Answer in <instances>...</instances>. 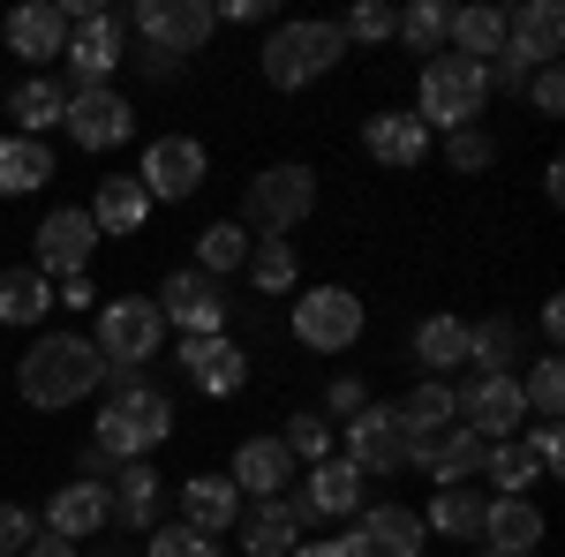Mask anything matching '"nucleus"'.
<instances>
[{"label":"nucleus","mask_w":565,"mask_h":557,"mask_svg":"<svg viewBox=\"0 0 565 557\" xmlns=\"http://www.w3.org/2000/svg\"><path fill=\"white\" fill-rule=\"evenodd\" d=\"M98 377H106V362H98V346H90L84 332H39V346L15 362V392H23L31 407H45V415L90 399Z\"/></svg>","instance_id":"obj_1"},{"label":"nucleus","mask_w":565,"mask_h":557,"mask_svg":"<svg viewBox=\"0 0 565 557\" xmlns=\"http://www.w3.org/2000/svg\"><path fill=\"white\" fill-rule=\"evenodd\" d=\"M167 437H174V399L151 392V385H129V392H114V399L98 407V437H90V452H106V460L121 468V460L159 452Z\"/></svg>","instance_id":"obj_2"},{"label":"nucleus","mask_w":565,"mask_h":557,"mask_svg":"<svg viewBox=\"0 0 565 557\" xmlns=\"http://www.w3.org/2000/svg\"><path fill=\"white\" fill-rule=\"evenodd\" d=\"M482 106H490V76H482V61H460V53L423 61V106H415L423 129H476Z\"/></svg>","instance_id":"obj_3"},{"label":"nucleus","mask_w":565,"mask_h":557,"mask_svg":"<svg viewBox=\"0 0 565 557\" xmlns=\"http://www.w3.org/2000/svg\"><path fill=\"white\" fill-rule=\"evenodd\" d=\"M340 53H348V39H340V23H279L271 39H264V84L271 90H302L317 84L324 68H340Z\"/></svg>","instance_id":"obj_4"},{"label":"nucleus","mask_w":565,"mask_h":557,"mask_svg":"<svg viewBox=\"0 0 565 557\" xmlns=\"http://www.w3.org/2000/svg\"><path fill=\"white\" fill-rule=\"evenodd\" d=\"M159 332H167V317H159V301H143V294H121V301H106L98 309V362L106 369H143L151 354H159Z\"/></svg>","instance_id":"obj_5"},{"label":"nucleus","mask_w":565,"mask_h":557,"mask_svg":"<svg viewBox=\"0 0 565 557\" xmlns=\"http://www.w3.org/2000/svg\"><path fill=\"white\" fill-rule=\"evenodd\" d=\"M242 212H249V226H264V234L279 242L287 226H302V218L317 212V173H309L302 159H287V167H264L257 181H249V196H242Z\"/></svg>","instance_id":"obj_6"},{"label":"nucleus","mask_w":565,"mask_h":557,"mask_svg":"<svg viewBox=\"0 0 565 557\" xmlns=\"http://www.w3.org/2000/svg\"><path fill=\"white\" fill-rule=\"evenodd\" d=\"M136 39H143V53H167V61H181V53H196V45L212 39V0H136Z\"/></svg>","instance_id":"obj_7"},{"label":"nucleus","mask_w":565,"mask_h":557,"mask_svg":"<svg viewBox=\"0 0 565 557\" xmlns=\"http://www.w3.org/2000/svg\"><path fill=\"white\" fill-rule=\"evenodd\" d=\"M362 482L370 474L348 468V460H317L309 474H295V490L279 505L295 513V527H309V519H348V513H362Z\"/></svg>","instance_id":"obj_8"},{"label":"nucleus","mask_w":565,"mask_h":557,"mask_svg":"<svg viewBox=\"0 0 565 557\" xmlns=\"http://www.w3.org/2000/svg\"><path fill=\"white\" fill-rule=\"evenodd\" d=\"M362 294H348V287H309L302 301H295V340L317 346V354H348L354 340H362Z\"/></svg>","instance_id":"obj_9"},{"label":"nucleus","mask_w":565,"mask_h":557,"mask_svg":"<svg viewBox=\"0 0 565 557\" xmlns=\"http://www.w3.org/2000/svg\"><path fill=\"white\" fill-rule=\"evenodd\" d=\"M159 317L181 324L189 340H218V332H226V294H218V279H204V271L189 264V271H167V279H159Z\"/></svg>","instance_id":"obj_10"},{"label":"nucleus","mask_w":565,"mask_h":557,"mask_svg":"<svg viewBox=\"0 0 565 557\" xmlns=\"http://www.w3.org/2000/svg\"><path fill=\"white\" fill-rule=\"evenodd\" d=\"M452 415L476 429L482 444H505V437H521V422H527L521 377H476L468 392H452Z\"/></svg>","instance_id":"obj_11"},{"label":"nucleus","mask_w":565,"mask_h":557,"mask_svg":"<svg viewBox=\"0 0 565 557\" xmlns=\"http://www.w3.org/2000/svg\"><path fill=\"white\" fill-rule=\"evenodd\" d=\"M31 242H39V271L45 279H84V264L98 257V226H90V212H76V204L45 212Z\"/></svg>","instance_id":"obj_12"},{"label":"nucleus","mask_w":565,"mask_h":557,"mask_svg":"<svg viewBox=\"0 0 565 557\" xmlns=\"http://www.w3.org/2000/svg\"><path fill=\"white\" fill-rule=\"evenodd\" d=\"M121 31H129V23L106 15V8L68 31V53H61V61H68V90H106V76L121 68Z\"/></svg>","instance_id":"obj_13"},{"label":"nucleus","mask_w":565,"mask_h":557,"mask_svg":"<svg viewBox=\"0 0 565 557\" xmlns=\"http://www.w3.org/2000/svg\"><path fill=\"white\" fill-rule=\"evenodd\" d=\"M482 444L468 422H445V429H430V437H415L407 444V468H423V474H437V490H452V482H476L482 474Z\"/></svg>","instance_id":"obj_14"},{"label":"nucleus","mask_w":565,"mask_h":557,"mask_svg":"<svg viewBox=\"0 0 565 557\" xmlns=\"http://www.w3.org/2000/svg\"><path fill=\"white\" fill-rule=\"evenodd\" d=\"M143 196H159V204H181V196H196L204 189V143L196 136H159L151 151H143Z\"/></svg>","instance_id":"obj_15"},{"label":"nucleus","mask_w":565,"mask_h":557,"mask_svg":"<svg viewBox=\"0 0 565 557\" xmlns=\"http://www.w3.org/2000/svg\"><path fill=\"white\" fill-rule=\"evenodd\" d=\"M61 129L76 136L84 151H114V143H129L136 114H129V98H121V90H68Z\"/></svg>","instance_id":"obj_16"},{"label":"nucleus","mask_w":565,"mask_h":557,"mask_svg":"<svg viewBox=\"0 0 565 557\" xmlns=\"http://www.w3.org/2000/svg\"><path fill=\"white\" fill-rule=\"evenodd\" d=\"M348 468L362 474H399L407 468V429H399V415L392 407H362V415H348Z\"/></svg>","instance_id":"obj_17"},{"label":"nucleus","mask_w":565,"mask_h":557,"mask_svg":"<svg viewBox=\"0 0 565 557\" xmlns=\"http://www.w3.org/2000/svg\"><path fill=\"white\" fill-rule=\"evenodd\" d=\"M558 45H565V15L558 0H527L521 15H505V53L498 61H513V68H558Z\"/></svg>","instance_id":"obj_18"},{"label":"nucleus","mask_w":565,"mask_h":557,"mask_svg":"<svg viewBox=\"0 0 565 557\" xmlns=\"http://www.w3.org/2000/svg\"><path fill=\"white\" fill-rule=\"evenodd\" d=\"M340 550L348 557H423V513H407V505H362L354 535Z\"/></svg>","instance_id":"obj_19"},{"label":"nucleus","mask_w":565,"mask_h":557,"mask_svg":"<svg viewBox=\"0 0 565 557\" xmlns=\"http://www.w3.org/2000/svg\"><path fill=\"white\" fill-rule=\"evenodd\" d=\"M242 497H257V505H271V497H287L295 490V452L279 444V437H249L242 452H234V474H226Z\"/></svg>","instance_id":"obj_20"},{"label":"nucleus","mask_w":565,"mask_h":557,"mask_svg":"<svg viewBox=\"0 0 565 557\" xmlns=\"http://www.w3.org/2000/svg\"><path fill=\"white\" fill-rule=\"evenodd\" d=\"M181 369H189V385L196 392H212V399H234V392L249 385V354L226 340H181Z\"/></svg>","instance_id":"obj_21"},{"label":"nucleus","mask_w":565,"mask_h":557,"mask_svg":"<svg viewBox=\"0 0 565 557\" xmlns=\"http://www.w3.org/2000/svg\"><path fill=\"white\" fill-rule=\"evenodd\" d=\"M98 527H114V505H106V482H61L53 505H45V535L61 543H84Z\"/></svg>","instance_id":"obj_22"},{"label":"nucleus","mask_w":565,"mask_h":557,"mask_svg":"<svg viewBox=\"0 0 565 557\" xmlns=\"http://www.w3.org/2000/svg\"><path fill=\"white\" fill-rule=\"evenodd\" d=\"M181 519L218 543V535L242 527V490H234L226 474H196V482H181Z\"/></svg>","instance_id":"obj_23"},{"label":"nucleus","mask_w":565,"mask_h":557,"mask_svg":"<svg viewBox=\"0 0 565 557\" xmlns=\"http://www.w3.org/2000/svg\"><path fill=\"white\" fill-rule=\"evenodd\" d=\"M106 505H114V527L151 535L159 527V474L143 468V460H121V468L106 474Z\"/></svg>","instance_id":"obj_24"},{"label":"nucleus","mask_w":565,"mask_h":557,"mask_svg":"<svg viewBox=\"0 0 565 557\" xmlns=\"http://www.w3.org/2000/svg\"><path fill=\"white\" fill-rule=\"evenodd\" d=\"M362 143H370L377 167H423V159H430V129H423L415 114H377V121H362Z\"/></svg>","instance_id":"obj_25"},{"label":"nucleus","mask_w":565,"mask_h":557,"mask_svg":"<svg viewBox=\"0 0 565 557\" xmlns=\"http://www.w3.org/2000/svg\"><path fill=\"white\" fill-rule=\"evenodd\" d=\"M445 53L490 68L505 53V8H460V15H445Z\"/></svg>","instance_id":"obj_26"},{"label":"nucleus","mask_w":565,"mask_h":557,"mask_svg":"<svg viewBox=\"0 0 565 557\" xmlns=\"http://www.w3.org/2000/svg\"><path fill=\"white\" fill-rule=\"evenodd\" d=\"M482 543H490V550L535 557V543H543V513H535L527 497H490V505H482Z\"/></svg>","instance_id":"obj_27"},{"label":"nucleus","mask_w":565,"mask_h":557,"mask_svg":"<svg viewBox=\"0 0 565 557\" xmlns=\"http://www.w3.org/2000/svg\"><path fill=\"white\" fill-rule=\"evenodd\" d=\"M8 45H15V61H61L68 53V23H61V8H15L8 15Z\"/></svg>","instance_id":"obj_28"},{"label":"nucleus","mask_w":565,"mask_h":557,"mask_svg":"<svg viewBox=\"0 0 565 557\" xmlns=\"http://www.w3.org/2000/svg\"><path fill=\"white\" fill-rule=\"evenodd\" d=\"M143 218H151V196H143V181H136V173L98 181V204H90V226H98V234H136Z\"/></svg>","instance_id":"obj_29"},{"label":"nucleus","mask_w":565,"mask_h":557,"mask_svg":"<svg viewBox=\"0 0 565 557\" xmlns=\"http://www.w3.org/2000/svg\"><path fill=\"white\" fill-rule=\"evenodd\" d=\"M61 106H68V90L53 76H23L8 90V121H23L15 136H39V143H45V129H61Z\"/></svg>","instance_id":"obj_30"},{"label":"nucleus","mask_w":565,"mask_h":557,"mask_svg":"<svg viewBox=\"0 0 565 557\" xmlns=\"http://www.w3.org/2000/svg\"><path fill=\"white\" fill-rule=\"evenodd\" d=\"M234 535H242L249 557H295V543H302V527H295V513H287L279 497H271V505H249Z\"/></svg>","instance_id":"obj_31"},{"label":"nucleus","mask_w":565,"mask_h":557,"mask_svg":"<svg viewBox=\"0 0 565 557\" xmlns=\"http://www.w3.org/2000/svg\"><path fill=\"white\" fill-rule=\"evenodd\" d=\"M53 181V151L39 136H0V196H31Z\"/></svg>","instance_id":"obj_32"},{"label":"nucleus","mask_w":565,"mask_h":557,"mask_svg":"<svg viewBox=\"0 0 565 557\" xmlns=\"http://www.w3.org/2000/svg\"><path fill=\"white\" fill-rule=\"evenodd\" d=\"M45 309H53V279H45L39 264L0 271V324H39Z\"/></svg>","instance_id":"obj_33"},{"label":"nucleus","mask_w":565,"mask_h":557,"mask_svg":"<svg viewBox=\"0 0 565 557\" xmlns=\"http://www.w3.org/2000/svg\"><path fill=\"white\" fill-rule=\"evenodd\" d=\"M513 354H521L513 317H482V324H468V362H476V377H513Z\"/></svg>","instance_id":"obj_34"},{"label":"nucleus","mask_w":565,"mask_h":557,"mask_svg":"<svg viewBox=\"0 0 565 557\" xmlns=\"http://www.w3.org/2000/svg\"><path fill=\"white\" fill-rule=\"evenodd\" d=\"M392 415H399V429H407V444H415V437H430V429H445V422H460V415H452V385H445V377H423V385L407 392Z\"/></svg>","instance_id":"obj_35"},{"label":"nucleus","mask_w":565,"mask_h":557,"mask_svg":"<svg viewBox=\"0 0 565 557\" xmlns=\"http://www.w3.org/2000/svg\"><path fill=\"white\" fill-rule=\"evenodd\" d=\"M415 362L445 377V369H460L468 362V324L460 317H423V332H415Z\"/></svg>","instance_id":"obj_36"},{"label":"nucleus","mask_w":565,"mask_h":557,"mask_svg":"<svg viewBox=\"0 0 565 557\" xmlns=\"http://www.w3.org/2000/svg\"><path fill=\"white\" fill-rule=\"evenodd\" d=\"M482 505H490V497H476L468 482H452V490L430 497V527L452 535V543H482Z\"/></svg>","instance_id":"obj_37"},{"label":"nucleus","mask_w":565,"mask_h":557,"mask_svg":"<svg viewBox=\"0 0 565 557\" xmlns=\"http://www.w3.org/2000/svg\"><path fill=\"white\" fill-rule=\"evenodd\" d=\"M242 264H249V226H226V218H218V226L196 234V271H204V279H226V271H242Z\"/></svg>","instance_id":"obj_38"},{"label":"nucleus","mask_w":565,"mask_h":557,"mask_svg":"<svg viewBox=\"0 0 565 557\" xmlns=\"http://www.w3.org/2000/svg\"><path fill=\"white\" fill-rule=\"evenodd\" d=\"M482 474L498 482V497H527V482H543V468H535V452H527L521 437L490 444V452H482Z\"/></svg>","instance_id":"obj_39"},{"label":"nucleus","mask_w":565,"mask_h":557,"mask_svg":"<svg viewBox=\"0 0 565 557\" xmlns=\"http://www.w3.org/2000/svg\"><path fill=\"white\" fill-rule=\"evenodd\" d=\"M249 279H257V294H295V279H302V264H295V249L287 242H249Z\"/></svg>","instance_id":"obj_40"},{"label":"nucleus","mask_w":565,"mask_h":557,"mask_svg":"<svg viewBox=\"0 0 565 557\" xmlns=\"http://www.w3.org/2000/svg\"><path fill=\"white\" fill-rule=\"evenodd\" d=\"M445 15H452V8H437V0H415V8H399V31H392V39H407L415 53H423V61H437V53H445Z\"/></svg>","instance_id":"obj_41"},{"label":"nucleus","mask_w":565,"mask_h":557,"mask_svg":"<svg viewBox=\"0 0 565 557\" xmlns=\"http://www.w3.org/2000/svg\"><path fill=\"white\" fill-rule=\"evenodd\" d=\"M521 399H527V415H535V422H558V407H565V369H558V354H543V362L527 369Z\"/></svg>","instance_id":"obj_42"},{"label":"nucleus","mask_w":565,"mask_h":557,"mask_svg":"<svg viewBox=\"0 0 565 557\" xmlns=\"http://www.w3.org/2000/svg\"><path fill=\"white\" fill-rule=\"evenodd\" d=\"M279 444L295 452V468H302V460H309V468H317V460H332V422H324V415H295Z\"/></svg>","instance_id":"obj_43"},{"label":"nucleus","mask_w":565,"mask_h":557,"mask_svg":"<svg viewBox=\"0 0 565 557\" xmlns=\"http://www.w3.org/2000/svg\"><path fill=\"white\" fill-rule=\"evenodd\" d=\"M143 557H218V543H212V535H196L189 519H174V527L159 519V527H151V550H143Z\"/></svg>","instance_id":"obj_44"},{"label":"nucleus","mask_w":565,"mask_h":557,"mask_svg":"<svg viewBox=\"0 0 565 557\" xmlns=\"http://www.w3.org/2000/svg\"><path fill=\"white\" fill-rule=\"evenodd\" d=\"M392 31H399V8H385V0H362L348 23H340V39H354V45H385Z\"/></svg>","instance_id":"obj_45"},{"label":"nucleus","mask_w":565,"mask_h":557,"mask_svg":"<svg viewBox=\"0 0 565 557\" xmlns=\"http://www.w3.org/2000/svg\"><path fill=\"white\" fill-rule=\"evenodd\" d=\"M445 159H452L460 173H482L490 159H498V143H490L482 129H452V136H445Z\"/></svg>","instance_id":"obj_46"},{"label":"nucleus","mask_w":565,"mask_h":557,"mask_svg":"<svg viewBox=\"0 0 565 557\" xmlns=\"http://www.w3.org/2000/svg\"><path fill=\"white\" fill-rule=\"evenodd\" d=\"M521 444L535 452V468H543V474H558V460H565V437H558V422H535V429L521 437Z\"/></svg>","instance_id":"obj_47"},{"label":"nucleus","mask_w":565,"mask_h":557,"mask_svg":"<svg viewBox=\"0 0 565 557\" xmlns=\"http://www.w3.org/2000/svg\"><path fill=\"white\" fill-rule=\"evenodd\" d=\"M39 527H31V513L23 505H0V557H23V543H31Z\"/></svg>","instance_id":"obj_48"},{"label":"nucleus","mask_w":565,"mask_h":557,"mask_svg":"<svg viewBox=\"0 0 565 557\" xmlns=\"http://www.w3.org/2000/svg\"><path fill=\"white\" fill-rule=\"evenodd\" d=\"M324 407H332V415L348 422V415H362V407H370V392L354 385V377H332V392H324Z\"/></svg>","instance_id":"obj_49"},{"label":"nucleus","mask_w":565,"mask_h":557,"mask_svg":"<svg viewBox=\"0 0 565 557\" xmlns=\"http://www.w3.org/2000/svg\"><path fill=\"white\" fill-rule=\"evenodd\" d=\"M565 106V84H558V68H535V114H558Z\"/></svg>","instance_id":"obj_50"},{"label":"nucleus","mask_w":565,"mask_h":557,"mask_svg":"<svg viewBox=\"0 0 565 557\" xmlns=\"http://www.w3.org/2000/svg\"><path fill=\"white\" fill-rule=\"evenodd\" d=\"M53 309H90V279H61V294H53Z\"/></svg>","instance_id":"obj_51"},{"label":"nucleus","mask_w":565,"mask_h":557,"mask_svg":"<svg viewBox=\"0 0 565 557\" xmlns=\"http://www.w3.org/2000/svg\"><path fill=\"white\" fill-rule=\"evenodd\" d=\"M23 557H76V543H61V535H31Z\"/></svg>","instance_id":"obj_52"},{"label":"nucleus","mask_w":565,"mask_h":557,"mask_svg":"<svg viewBox=\"0 0 565 557\" xmlns=\"http://www.w3.org/2000/svg\"><path fill=\"white\" fill-rule=\"evenodd\" d=\"M295 557H348L340 543H295Z\"/></svg>","instance_id":"obj_53"},{"label":"nucleus","mask_w":565,"mask_h":557,"mask_svg":"<svg viewBox=\"0 0 565 557\" xmlns=\"http://www.w3.org/2000/svg\"><path fill=\"white\" fill-rule=\"evenodd\" d=\"M482 557H521V550H490V543H482Z\"/></svg>","instance_id":"obj_54"}]
</instances>
